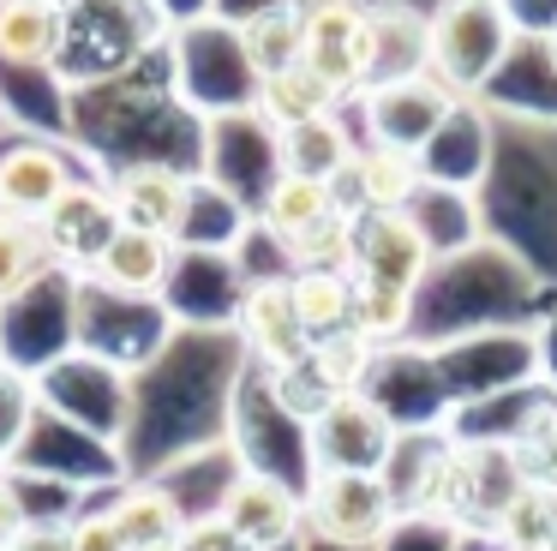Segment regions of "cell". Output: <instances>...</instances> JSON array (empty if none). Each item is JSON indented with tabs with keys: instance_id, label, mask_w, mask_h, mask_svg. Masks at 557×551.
<instances>
[{
	"instance_id": "1",
	"label": "cell",
	"mask_w": 557,
	"mask_h": 551,
	"mask_svg": "<svg viewBox=\"0 0 557 551\" xmlns=\"http://www.w3.org/2000/svg\"><path fill=\"white\" fill-rule=\"evenodd\" d=\"M545 299V282L497 240L456 252V258L432 264L413 294V335H425V347L456 342L473 330H509Z\"/></svg>"
},
{
	"instance_id": "2",
	"label": "cell",
	"mask_w": 557,
	"mask_h": 551,
	"mask_svg": "<svg viewBox=\"0 0 557 551\" xmlns=\"http://www.w3.org/2000/svg\"><path fill=\"white\" fill-rule=\"evenodd\" d=\"M485 240L509 246L533 276L557 270V156L533 138H497V162L480 186Z\"/></svg>"
},
{
	"instance_id": "3",
	"label": "cell",
	"mask_w": 557,
	"mask_h": 551,
	"mask_svg": "<svg viewBox=\"0 0 557 551\" xmlns=\"http://www.w3.org/2000/svg\"><path fill=\"white\" fill-rule=\"evenodd\" d=\"M174 84H181L186 108L205 120H228L258 108V72L240 48V30L210 19V12L186 19L181 36H174Z\"/></svg>"
},
{
	"instance_id": "4",
	"label": "cell",
	"mask_w": 557,
	"mask_h": 551,
	"mask_svg": "<svg viewBox=\"0 0 557 551\" xmlns=\"http://www.w3.org/2000/svg\"><path fill=\"white\" fill-rule=\"evenodd\" d=\"M425 354H432V371H437V383H444L449 407L492 402V395H509V390L540 378V342H533L528 323L473 330V335H456V342L425 347Z\"/></svg>"
},
{
	"instance_id": "5",
	"label": "cell",
	"mask_w": 557,
	"mask_h": 551,
	"mask_svg": "<svg viewBox=\"0 0 557 551\" xmlns=\"http://www.w3.org/2000/svg\"><path fill=\"white\" fill-rule=\"evenodd\" d=\"M516 30L497 0H437L432 12V78L456 96H485L504 72Z\"/></svg>"
},
{
	"instance_id": "6",
	"label": "cell",
	"mask_w": 557,
	"mask_h": 551,
	"mask_svg": "<svg viewBox=\"0 0 557 551\" xmlns=\"http://www.w3.org/2000/svg\"><path fill=\"white\" fill-rule=\"evenodd\" d=\"M389 522H396V498L377 474H312L306 486V527L318 534V546L377 551Z\"/></svg>"
},
{
	"instance_id": "7",
	"label": "cell",
	"mask_w": 557,
	"mask_h": 551,
	"mask_svg": "<svg viewBox=\"0 0 557 551\" xmlns=\"http://www.w3.org/2000/svg\"><path fill=\"white\" fill-rule=\"evenodd\" d=\"M401 431L389 414L366 395H336L324 414L306 426V450H312V474H384L389 450Z\"/></svg>"
},
{
	"instance_id": "8",
	"label": "cell",
	"mask_w": 557,
	"mask_h": 551,
	"mask_svg": "<svg viewBox=\"0 0 557 551\" xmlns=\"http://www.w3.org/2000/svg\"><path fill=\"white\" fill-rule=\"evenodd\" d=\"M216 186H228L246 210L264 204V192L282 180V132L270 126L258 108L246 114H228V120H210V144H205V168Z\"/></svg>"
},
{
	"instance_id": "9",
	"label": "cell",
	"mask_w": 557,
	"mask_h": 551,
	"mask_svg": "<svg viewBox=\"0 0 557 551\" xmlns=\"http://www.w3.org/2000/svg\"><path fill=\"white\" fill-rule=\"evenodd\" d=\"M497 162V120L480 96H461L456 108L444 114V126L425 138L420 150V174L425 186H449V192H473L480 198L485 174Z\"/></svg>"
},
{
	"instance_id": "10",
	"label": "cell",
	"mask_w": 557,
	"mask_h": 551,
	"mask_svg": "<svg viewBox=\"0 0 557 551\" xmlns=\"http://www.w3.org/2000/svg\"><path fill=\"white\" fill-rule=\"evenodd\" d=\"M456 102H461V96L444 90L432 72H420V78H396V84H372V90L360 96L366 144H384V150L420 156L425 138L444 126V114H449Z\"/></svg>"
},
{
	"instance_id": "11",
	"label": "cell",
	"mask_w": 557,
	"mask_h": 551,
	"mask_svg": "<svg viewBox=\"0 0 557 551\" xmlns=\"http://www.w3.org/2000/svg\"><path fill=\"white\" fill-rule=\"evenodd\" d=\"M222 522L246 539L252 551H288L306 527V498L276 474H258V467H240V474L222 486L216 498Z\"/></svg>"
},
{
	"instance_id": "12",
	"label": "cell",
	"mask_w": 557,
	"mask_h": 551,
	"mask_svg": "<svg viewBox=\"0 0 557 551\" xmlns=\"http://www.w3.org/2000/svg\"><path fill=\"white\" fill-rule=\"evenodd\" d=\"M37 228H42V252H49V264L90 276V264L102 258V246L121 234V210H114V198H109V180H73L66 198L54 204Z\"/></svg>"
},
{
	"instance_id": "13",
	"label": "cell",
	"mask_w": 557,
	"mask_h": 551,
	"mask_svg": "<svg viewBox=\"0 0 557 551\" xmlns=\"http://www.w3.org/2000/svg\"><path fill=\"white\" fill-rule=\"evenodd\" d=\"M198 168H181L169 156H133L109 174V198L121 210V228H150V234H169L186 216V192H193Z\"/></svg>"
},
{
	"instance_id": "14",
	"label": "cell",
	"mask_w": 557,
	"mask_h": 551,
	"mask_svg": "<svg viewBox=\"0 0 557 551\" xmlns=\"http://www.w3.org/2000/svg\"><path fill=\"white\" fill-rule=\"evenodd\" d=\"M432 252L413 234V222L401 210H366L354 222V282H377V287H401L420 294Z\"/></svg>"
},
{
	"instance_id": "15",
	"label": "cell",
	"mask_w": 557,
	"mask_h": 551,
	"mask_svg": "<svg viewBox=\"0 0 557 551\" xmlns=\"http://www.w3.org/2000/svg\"><path fill=\"white\" fill-rule=\"evenodd\" d=\"M73 156L54 138H7L0 144V210L42 222L73 186Z\"/></svg>"
},
{
	"instance_id": "16",
	"label": "cell",
	"mask_w": 557,
	"mask_h": 551,
	"mask_svg": "<svg viewBox=\"0 0 557 551\" xmlns=\"http://www.w3.org/2000/svg\"><path fill=\"white\" fill-rule=\"evenodd\" d=\"M174 270H181V246H174L169 234H150V228H121V234L102 246V258L90 264L85 282H97L102 294L114 299H162L174 282Z\"/></svg>"
},
{
	"instance_id": "17",
	"label": "cell",
	"mask_w": 557,
	"mask_h": 551,
	"mask_svg": "<svg viewBox=\"0 0 557 551\" xmlns=\"http://www.w3.org/2000/svg\"><path fill=\"white\" fill-rule=\"evenodd\" d=\"M240 342L246 354L264 371H288L312 354V335H306L300 311H294V287L288 282H246L240 294Z\"/></svg>"
},
{
	"instance_id": "18",
	"label": "cell",
	"mask_w": 557,
	"mask_h": 551,
	"mask_svg": "<svg viewBox=\"0 0 557 551\" xmlns=\"http://www.w3.org/2000/svg\"><path fill=\"white\" fill-rule=\"evenodd\" d=\"M366 48H372L366 90L396 84V78H420V72H432V19L413 12L408 0H372L366 7Z\"/></svg>"
},
{
	"instance_id": "19",
	"label": "cell",
	"mask_w": 557,
	"mask_h": 551,
	"mask_svg": "<svg viewBox=\"0 0 557 551\" xmlns=\"http://www.w3.org/2000/svg\"><path fill=\"white\" fill-rule=\"evenodd\" d=\"M66 54V7L54 0H0V66L42 72Z\"/></svg>"
},
{
	"instance_id": "20",
	"label": "cell",
	"mask_w": 557,
	"mask_h": 551,
	"mask_svg": "<svg viewBox=\"0 0 557 551\" xmlns=\"http://www.w3.org/2000/svg\"><path fill=\"white\" fill-rule=\"evenodd\" d=\"M246 228H252V210H246L228 186H216L210 174H193L186 216H181V228H174V246H181V252H222V258H234V246L246 240Z\"/></svg>"
},
{
	"instance_id": "21",
	"label": "cell",
	"mask_w": 557,
	"mask_h": 551,
	"mask_svg": "<svg viewBox=\"0 0 557 551\" xmlns=\"http://www.w3.org/2000/svg\"><path fill=\"white\" fill-rule=\"evenodd\" d=\"M413 222V234L425 240V252H432V264L456 258V252L480 246L485 240V222H480V198L473 192H449V186H420L408 198V210H401Z\"/></svg>"
},
{
	"instance_id": "22",
	"label": "cell",
	"mask_w": 557,
	"mask_h": 551,
	"mask_svg": "<svg viewBox=\"0 0 557 551\" xmlns=\"http://www.w3.org/2000/svg\"><path fill=\"white\" fill-rule=\"evenodd\" d=\"M114 527H121L126 551H174L181 546V527H186V510L174 503V491L162 486H126L121 498L109 503Z\"/></svg>"
},
{
	"instance_id": "23",
	"label": "cell",
	"mask_w": 557,
	"mask_h": 551,
	"mask_svg": "<svg viewBox=\"0 0 557 551\" xmlns=\"http://www.w3.org/2000/svg\"><path fill=\"white\" fill-rule=\"evenodd\" d=\"M354 156H360V144H354L348 126H342V114H324V120H306V126L282 132V174L324 180L330 186Z\"/></svg>"
},
{
	"instance_id": "24",
	"label": "cell",
	"mask_w": 557,
	"mask_h": 551,
	"mask_svg": "<svg viewBox=\"0 0 557 551\" xmlns=\"http://www.w3.org/2000/svg\"><path fill=\"white\" fill-rule=\"evenodd\" d=\"M336 108H342V96L330 90V84L318 78V72L306 66V60L258 84V114H264L276 132L306 126V120H324V114H336Z\"/></svg>"
},
{
	"instance_id": "25",
	"label": "cell",
	"mask_w": 557,
	"mask_h": 551,
	"mask_svg": "<svg viewBox=\"0 0 557 551\" xmlns=\"http://www.w3.org/2000/svg\"><path fill=\"white\" fill-rule=\"evenodd\" d=\"M288 287H294V311H300L312 342H324V335L354 323V276L348 270H294Z\"/></svg>"
},
{
	"instance_id": "26",
	"label": "cell",
	"mask_w": 557,
	"mask_h": 551,
	"mask_svg": "<svg viewBox=\"0 0 557 551\" xmlns=\"http://www.w3.org/2000/svg\"><path fill=\"white\" fill-rule=\"evenodd\" d=\"M258 222L270 228V234L288 246V240H300L306 228H318L324 216H336V198H330L324 180H300V174H282L276 186L264 192V204H258Z\"/></svg>"
},
{
	"instance_id": "27",
	"label": "cell",
	"mask_w": 557,
	"mask_h": 551,
	"mask_svg": "<svg viewBox=\"0 0 557 551\" xmlns=\"http://www.w3.org/2000/svg\"><path fill=\"white\" fill-rule=\"evenodd\" d=\"M234 30H240V48H246V60H252L258 84L306 60V24H300L294 7L264 12V19H252V24H234Z\"/></svg>"
},
{
	"instance_id": "28",
	"label": "cell",
	"mask_w": 557,
	"mask_h": 551,
	"mask_svg": "<svg viewBox=\"0 0 557 551\" xmlns=\"http://www.w3.org/2000/svg\"><path fill=\"white\" fill-rule=\"evenodd\" d=\"M420 186H425L420 156L384 150V144H366L360 150V198H366V210H408V198Z\"/></svg>"
},
{
	"instance_id": "29",
	"label": "cell",
	"mask_w": 557,
	"mask_h": 551,
	"mask_svg": "<svg viewBox=\"0 0 557 551\" xmlns=\"http://www.w3.org/2000/svg\"><path fill=\"white\" fill-rule=\"evenodd\" d=\"M42 264H49V252H42V228L25 222V216L0 210V306L25 294V287L42 276Z\"/></svg>"
},
{
	"instance_id": "30",
	"label": "cell",
	"mask_w": 557,
	"mask_h": 551,
	"mask_svg": "<svg viewBox=\"0 0 557 551\" xmlns=\"http://www.w3.org/2000/svg\"><path fill=\"white\" fill-rule=\"evenodd\" d=\"M372 359H377V347L366 342L360 330H336V335H324V342H312V371L336 395H360L366 378H372Z\"/></svg>"
},
{
	"instance_id": "31",
	"label": "cell",
	"mask_w": 557,
	"mask_h": 551,
	"mask_svg": "<svg viewBox=\"0 0 557 551\" xmlns=\"http://www.w3.org/2000/svg\"><path fill=\"white\" fill-rule=\"evenodd\" d=\"M30 419H37V383L18 366H0V467H13V455L25 450Z\"/></svg>"
},
{
	"instance_id": "32",
	"label": "cell",
	"mask_w": 557,
	"mask_h": 551,
	"mask_svg": "<svg viewBox=\"0 0 557 551\" xmlns=\"http://www.w3.org/2000/svg\"><path fill=\"white\" fill-rule=\"evenodd\" d=\"M552 534H557V515H552V491L545 486H528L497 522L504 546H552Z\"/></svg>"
},
{
	"instance_id": "33",
	"label": "cell",
	"mask_w": 557,
	"mask_h": 551,
	"mask_svg": "<svg viewBox=\"0 0 557 551\" xmlns=\"http://www.w3.org/2000/svg\"><path fill=\"white\" fill-rule=\"evenodd\" d=\"M461 527L444 522V515H396L389 534L377 539V551H456Z\"/></svg>"
},
{
	"instance_id": "34",
	"label": "cell",
	"mask_w": 557,
	"mask_h": 551,
	"mask_svg": "<svg viewBox=\"0 0 557 551\" xmlns=\"http://www.w3.org/2000/svg\"><path fill=\"white\" fill-rule=\"evenodd\" d=\"M174 551H252V546L222 522V510H205V515H186L181 546H174Z\"/></svg>"
},
{
	"instance_id": "35",
	"label": "cell",
	"mask_w": 557,
	"mask_h": 551,
	"mask_svg": "<svg viewBox=\"0 0 557 551\" xmlns=\"http://www.w3.org/2000/svg\"><path fill=\"white\" fill-rule=\"evenodd\" d=\"M516 30V42H552L557 36V0H497Z\"/></svg>"
},
{
	"instance_id": "36",
	"label": "cell",
	"mask_w": 557,
	"mask_h": 551,
	"mask_svg": "<svg viewBox=\"0 0 557 551\" xmlns=\"http://www.w3.org/2000/svg\"><path fill=\"white\" fill-rule=\"evenodd\" d=\"M66 539H73V551H126L121 527H114L109 510H85L66 522Z\"/></svg>"
},
{
	"instance_id": "37",
	"label": "cell",
	"mask_w": 557,
	"mask_h": 551,
	"mask_svg": "<svg viewBox=\"0 0 557 551\" xmlns=\"http://www.w3.org/2000/svg\"><path fill=\"white\" fill-rule=\"evenodd\" d=\"M30 522H37V515H30V503H25V486H18V474L7 467V474H0V551H13Z\"/></svg>"
},
{
	"instance_id": "38",
	"label": "cell",
	"mask_w": 557,
	"mask_h": 551,
	"mask_svg": "<svg viewBox=\"0 0 557 551\" xmlns=\"http://www.w3.org/2000/svg\"><path fill=\"white\" fill-rule=\"evenodd\" d=\"M282 7H300V0H210V19H222V24H252V19L282 12Z\"/></svg>"
},
{
	"instance_id": "39",
	"label": "cell",
	"mask_w": 557,
	"mask_h": 551,
	"mask_svg": "<svg viewBox=\"0 0 557 551\" xmlns=\"http://www.w3.org/2000/svg\"><path fill=\"white\" fill-rule=\"evenodd\" d=\"M13 551H73V539H66V522H30Z\"/></svg>"
},
{
	"instance_id": "40",
	"label": "cell",
	"mask_w": 557,
	"mask_h": 551,
	"mask_svg": "<svg viewBox=\"0 0 557 551\" xmlns=\"http://www.w3.org/2000/svg\"><path fill=\"white\" fill-rule=\"evenodd\" d=\"M533 342H540V378L552 383V395H557V306L545 323H533Z\"/></svg>"
},
{
	"instance_id": "41",
	"label": "cell",
	"mask_w": 557,
	"mask_h": 551,
	"mask_svg": "<svg viewBox=\"0 0 557 551\" xmlns=\"http://www.w3.org/2000/svg\"><path fill=\"white\" fill-rule=\"evenodd\" d=\"M545 54H552V66H557V36H552V42H545Z\"/></svg>"
},
{
	"instance_id": "42",
	"label": "cell",
	"mask_w": 557,
	"mask_h": 551,
	"mask_svg": "<svg viewBox=\"0 0 557 551\" xmlns=\"http://www.w3.org/2000/svg\"><path fill=\"white\" fill-rule=\"evenodd\" d=\"M504 551H545V546H504Z\"/></svg>"
},
{
	"instance_id": "43",
	"label": "cell",
	"mask_w": 557,
	"mask_h": 551,
	"mask_svg": "<svg viewBox=\"0 0 557 551\" xmlns=\"http://www.w3.org/2000/svg\"><path fill=\"white\" fill-rule=\"evenodd\" d=\"M545 551H557V534H552V546H545Z\"/></svg>"
},
{
	"instance_id": "44",
	"label": "cell",
	"mask_w": 557,
	"mask_h": 551,
	"mask_svg": "<svg viewBox=\"0 0 557 551\" xmlns=\"http://www.w3.org/2000/svg\"><path fill=\"white\" fill-rule=\"evenodd\" d=\"M54 7H73V0H54Z\"/></svg>"
},
{
	"instance_id": "45",
	"label": "cell",
	"mask_w": 557,
	"mask_h": 551,
	"mask_svg": "<svg viewBox=\"0 0 557 551\" xmlns=\"http://www.w3.org/2000/svg\"><path fill=\"white\" fill-rule=\"evenodd\" d=\"M0 474H7V467H0Z\"/></svg>"
}]
</instances>
